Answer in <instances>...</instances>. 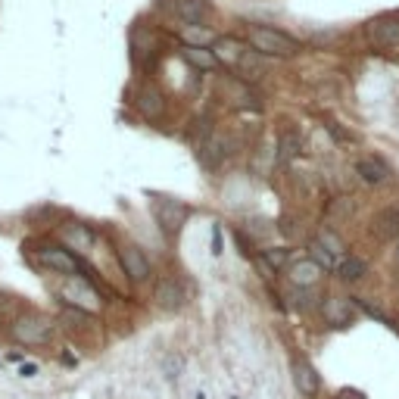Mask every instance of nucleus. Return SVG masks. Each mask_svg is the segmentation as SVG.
<instances>
[{"instance_id": "obj_1", "label": "nucleus", "mask_w": 399, "mask_h": 399, "mask_svg": "<svg viewBox=\"0 0 399 399\" xmlns=\"http://www.w3.org/2000/svg\"><path fill=\"white\" fill-rule=\"evenodd\" d=\"M246 38L256 53L262 56H293L300 53V44H296L290 34L278 32V28H268V25H246Z\"/></svg>"}, {"instance_id": "obj_2", "label": "nucleus", "mask_w": 399, "mask_h": 399, "mask_svg": "<svg viewBox=\"0 0 399 399\" xmlns=\"http://www.w3.org/2000/svg\"><path fill=\"white\" fill-rule=\"evenodd\" d=\"M50 334H53V324H50L44 315H19L16 322H13V337L25 346L47 343Z\"/></svg>"}, {"instance_id": "obj_3", "label": "nucleus", "mask_w": 399, "mask_h": 399, "mask_svg": "<svg viewBox=\"0 0 399 399\" xmlns=\"http://www.w3.org/2000/svg\"><path fill=\"white\" fill-rule=\"evenodd\" d=\"M63 296H66L69 306H75L78 312H84V315H94V312H100V306H103L100 293L84 278H72L69 284L63 287Z\"/></svg>"}, {"instance_id": "obj_4", "label": "nucleus", "mask_w": 399, "mask_h": 399, "mask_svg": "<svg viewBox=\"0 0 399 399\" xmlns=\"http://www.w3.org/2000/svg\"><path fill=\"white\" fill-rule=\"evenodd\" d=\"M368 41L381 50H399V16H381L368 23Z\"/></svg>"}, {"instance_id": "obj_5", "label": "nucleus", "mask_w": 399, "mask_h": 399, "mask_svg": "<svg viewBox=\"0 0 399 399\" xmlns=\"http://www.w3.org/2000/svg\"><path fill=\"white\" fill-rule=\"evenodd\" d=\"M38 262L47 265V268H53V272H60V274H72V278L82 272L78 259L72 256V250H66V246H41V250H38Z\"/></svg>"}, {"instance_id": "obj_6", "label": "nucleus", "mask_w": 399, "mask_h": 399, "mask_svg": "<svg viewBox=\"0 0 399 399\" xmlns=\"http://www.w3.org/2000/svg\"><path fill=\"white\" fill-rule=\"evenodd\" d=\"M119 262L132 281H147L150 278V259L144 256L141 246H134V243L119 246Z\"/></svg>"}, {"instance_id": "obj_7", "label": "nucleus", "mask_w": 399, "mask_h": 399, "mask_svg": "<svg viewBox=\"0 0 399 399\" xmlns=\"http://www.w3.org/2000/svg\"><path fill=\"white\" fill-rule=\"evenodd\" d=\"M153 209H156V222L163 224V231H169V234H175L187 219V206L178 200H156Z\"/></svg>"}, {"instance_id": "obj_8", "label": "nucleus", "mask_w": 399, "mask_h": 399, "mask_svg": "<svg viewBox=\"0 0 399 399\" xmlns=\"http://www.w3.org/2000/svg\"><path fill=\"white\" fill-rule=\"evenodd\" d=\"M137 110H141L147 119H163V113H165V97L159 94V88H153V84H144L141 91H137Z\"/></svg>"}, {"instance_id": "obj_9", "label": "nucleus", "mask_w": 399, "mask_h": 399, "mask_svg": "<svg viewBox=\"0 0 399 399\" xmlns=\"http://www.w3.org/2000/svg\"><path fill=\"white\" fill-rule=\"evenodd\" d=\"M293 384H296V390H300L303 396H318V390H322L318 372L309 365L306 359H296L293 362Z\"/></svg>"}, {"instance_id": "obj_10", "label": "nucleus", "mask_w": 399, "mask_h": 399, "mask_svg": "<svg viewBox=\"0 0 399 399\" xmlns=\"http://www.w3.org/2000/svg\"><path fill=\"white\" fill-rule=\"evenodd\" d=\"M322 274H324V268L322 265H315L312 259H300V262H293L290 265V284L293 287H315L318 281H322Z\"/></svg>"}, {"instance_id": "obj_11", "label": "nucleus", "mask_w": 399, "mask_h": 399, "mask_svg": "<svg viewBox=\"0 0 399 399\" xmlns=\"http://www.w3.org/2000/svg\"><path fill=\"white\" fill-rule=\"evenodd\" d=\"M353 303L343 300V296H328L324 300V318H328V324L334 328H346V324L353 322Z\"/></svg>"}, {"instance_id": "obj_12", "label": "nucleus", "mask_w": 399, "mask_h": 399, "mask_svg": "<svg viewBox=\"0 0 399 399\" xmlns=\"http://www.w3.org/2000/svg\"><path fill=\"white\" fill-rule=\"evenodd\" d=\"M156 303L163 306L165 312H175L184 306V290H181V284L175 278H165V281H159V287H156Z\"/></svg>"}, {"instance_id": "obj_13", "label": "nucleus", "mask_w": 399, "mask_h": 399, "mask_svg": "<svg viewBox=\"0 0 399 399\" xmlns=\"http://www.w3.org/2000/svg\"><path fill=\"white\" fill-rule=\"evenodd\" d=\"M287 259H290V250H287V246H272V250H262V253H259V256H256V265H259V272H262L265 278H272V274L278 272V268L284 265Z\"/></svg>"}, {"instance_id": "obj_14", "label": "nucleus", "mask_w": 399, "mask_h": 399, "mask_svg": "<svg viewBox=\"0 0 399 399\" xmlns=\"http://www.w3.org/2000/svg\"><path fill=\"white\" fill-rule=\"evenodd\" d=\"M372 231L381 241H387V237H396L399 241V209H384V213H377L372 222Z\"/></svg>"}, {"instance_id": "obj_15", "label": "nucleus", "mask_w": 399, "mask_h": 399, "mask_svg": "<svg viewBox=\"0 0 399 399\" xmlns=\"http://www.w3.org/2000/svg\"><path fill=\"white\" fill-rule=\"evenodd\" d=\"M178 19L187 25H203V19L209 16V4L206 0H178Z\"/></svg>"}, {"instance_id": "obj_16", "label": "nucleus", "mask_w": 399, "mask_h": 399, "mask_svg": "<svg viewBox=\"0 0 399 399\" xmlns=\"http://www.w3.org/2000/svg\"><path fill=\"white\" fill-rule=\"evenodd\" d=\"M215 60H222V63H228V66H241V60H243V44L241 41H234V38H222V41H215Z\"/></svg>"}, {"instance_id": "obj_17", "label": "nucleus", "mask_w": 399, "mask_h": 399, "mask_svg": "<svg viewBox=\"0 0 399 399\" xmlns=\"http://www.w3.org/2000/svg\"><path fill=\"white\" fill-rule=\"evenodd\" d=\"M355 172L362 175L365 184H381V181H387V175H390V169L381 159H359V163H355Z\"/></svg>"}, {"instance_id": "obj_18", "label": "nucleus", "mask_w": 399, "mask_h": 399, "mask_svg": "<svg viewBox=\"0 0 399 399\" xmlns=\"http://www.w3.org/2000/svg\"><path fill=\"white\" fill-rule=\"evenodd\" d=\"M63 241H66V250H82L84 253V250H91L94 237L84 224H69V228L63 231Z\"/></svg>"}, {"instance_id": "obj_19", "label": "nucleus", "mask_w": 399, "mask_h": 399, "mask_svg": "<svg viewBox=\"0 0 399 399\" xmlns=\"http://www.w3.org/2000/svg\"><path fill=\"white\" fill-rule=\"evenodd\" d=\"M181 56H184L187 63H194V66H200V69H215L219 66V60H215V53L213 50H206V47H181Z\"/></svg>"}, {"instance_id": "obj_20", "label": "nucleus", "mask_w": 399, "mask_h": 399, "mask_svg": "<svg viewBox=\"0 0 399 399\" xmlns=\"http://www.w3.org/2000/svg\"><path fill=\"white\" fill-rule=\"evenodd\" d=\"M215 41H219V38H215V34L213 32H206V28H200V25H187L184 28V44L187 47H215Z\"/></svg>"}, {"instance_id": "obj_21", "label": "nucleus", "mask_w": 399, "mask_h": 399, "mask_svg": "<svg viewBox=\"0 0 399 399\" xmlns=\"http://www.w3.org/2000/svg\"><path fill=\"white\" fill-rule=\"evenodd\" d=\"M365 272H368V265L362 262L359 256H350V259H343V262L337 265V274H340L343 281H359Z\"/></svg>"}, {"instance_id": "obj_22", "label": "nucleus", "mask_w": 399, "mask_h": 399, "mask_svg": "<svg viewBox=\"0 0 399 399\" xmlns=\"http://www.w3.org/2000/svg\"><path fill=\"white\" fill-rule=\"evenodd\" d=\"M309 250H312V262H315V265H322L324 272H331V268H337V259H334L331 253L324 250V246L318 243V241H312V243H309Z\"/></svg>"}, {"instance_id": "obj_23", "label": "nucleus", "mask_w": 399, "mask_h": 399, "mask_svg": "<svg viewBox=\"0 0 399 399\" xmlns=\"http://www.w3.org/2000/svg\"><path fill=\"white\" fill-rule=\"evenodd\" d=\"M296 153H300V134L296 132H287L284 137H281V163H287V159H293Z\"/></svg>"}, {"instance_id": "obj_24", "label": "nucleus", "mask_w": 399, "mask_h": 399, "mask_svg": "<svg viewBox=\"0 0 399 399\" xmlns=\"http://www.w3.org/2000/svg\"><path fill=\"white\" fill-rule=\"evenodd\" d=\"M318 243H322L324 250L331 253V256H343V250H346V246L340 243V237H337V234H331V231H322V237H318Z\"/></svg>"}, {"instance_id": "obj_25", "label": "nucleus", "mask_w": 399, "mask_h": 399, "mask_svg": "<svg viewBox=\"0 0 399 399\" xmlns=\"http://www.w3.org/2000/svg\"><path fill=\"white\" fill-rule=\"evenodd\" d=\"M178 368H181V362L175 359V355H169V359H165V377H169V381H175Z\"/></svg>"}, {"instance_id": "obj_26", "label": "nucleus", "mask_w": 399, "mask_h": 399, "mask_svg": "<svg viewBox=\"0 0 399 399\" xmlns=\"http://www.w3.org/2000/svg\"><path fill=\"white\" fill-rule=\"evenodd\" d=\"M213 256H222V231H219V224L213 228Z\"/></svg>"}, {"instance_id": "obj_27", "label": "nucleus", "mask_w": 399, "mask_h": 399, "mask_svg": "<svg viewBox=\"0 0 399 399\" xmlns=\"http://www.w3.org/2000/svg\"><path fill=\"white\" fill-rule=\"evenodd\" d=\"M19 374H23V377H34V374H38V365H32V362H23Z\"/></svg>"}, {"instance_id": "obj_28", "label": "nucleus", "mask_w": 399, "mask_h": 399, "mask_svg": "<svg viewBox=\"0 0 399 399\" xmlns=\"http://www.w3.org/2000/svg\"><path fill=\"white\" fill-rule=\"evenodd\" d=\"M337 399H362V393H355V390H343Z\"/></svg>"}, {"instance_id": "obj_29", "label": "nucleus", "mask_w": 399, "mask_h": 399, "mask_svg": "<svg viewBox=\"0 0 399 399\" xmlns=\"http://www.w3.org/2000/svg\"><path fill=\"white\" fill-rule=\"evenodd\" d=\"M396 256H399V241H396Z\"/></svg>"}, {"instance_id": "obj_30", "label": "nucleus", "mask_w": 399, "mask_h": 399, "mask_svg": "<svg viewBox=\"0 0 399 399\" xmlns=\"http://www.w3.org/2000/svg\"><path fill=\"white\" fill-rule=\"evenodd\" d=\"M396 16H399V13H396Z\"/></svg>"}]
</instances>
